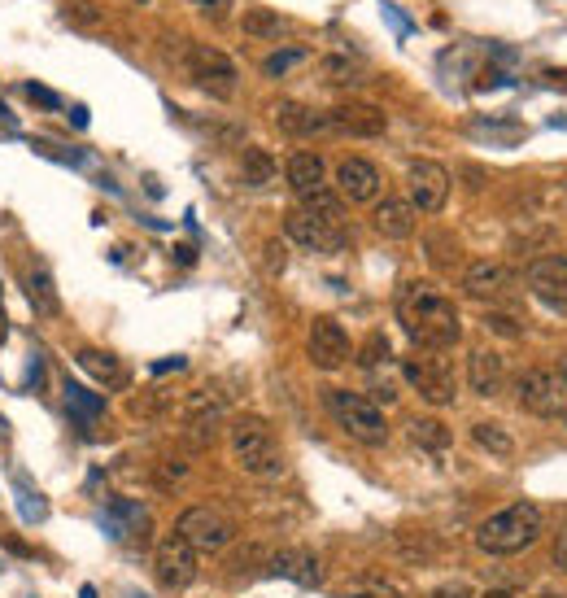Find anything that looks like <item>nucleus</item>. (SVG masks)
I'll return each mask as SVG.
<instances>
[{
    "label": "nucleus",
    "mask_w": 567,
    "mask_h": 598,
    "mask_svg": "<svg viewBox=\"0 0 567 598\" xmlns=\"http://www.w3.org/2000/svg\"><path fill=\"white\" fill-rule=\"evenodd\" d=\"M223 415H227V398L219 389H197L184 406V420H188V428H197L201 441H210L214 424H223Z\"/></svg>",
    "instance_id": "obj_23"
},
{
    "label": "nucleus",
    "mask_w": 567,
    "mask_h": 598,
    "mask_svg": "<svg viewBox=\"0 0 567 598\" xmlns=\"http://www.w3.org/2000/svg\"><path fill=\"white\" fill-rule=\"evenodd\" d=\"M66 406H70V415H75V420H101L105 415V402L96 398V393H88L83 385H75V380H66Z\"/></svg>",
    "instance_id": "obj_29"
},
{
    "label": "nucleus",
    "mask_w": 567,
    "mask_h": 598,
    "mask_svg": "<svg viewBox=\"0 0 567 598\" xmlns=\"http://www.w3.org/2000/svg\"><path fill=\"white\" fill-rule=\"evenodd\" d=\"M240 175H245L249 188H267L275 179V158L267 149H245L240 153Z\"/></svg>",
    "instance_id": "obj_28"
},
{
    "label": "nucleus",
    "mask_w": 567,
    "mask_h": 598,
    "mask_svg": "<svg viewBox=\"0 0 567 598\" xmlns=\"http://www.w3.org/2000/svg\"><path fill=\"white\" fill-rule=\"evenodd\" d=\"M515 289H520V275L498 258H480L463 271V293L472 302H506V297H515Z\"/></svg>",
    "instance_id": "obj_11"
},
{
    "label": "nucleus",
    "mask_w": 567,
    "mask_h": 598,
    "mask_svg": "<svg viewBox=\"0 0 567 598\" xmlns=\"http://www.w3.org/2000/svg\"><path fill=\"white\" fill-rule=\"evenodd\" d=\"M537 598H567V594H554V590H541Z\"/></svg>",
    "instance_id": "obj_43"
},
{
    "label": "nucleus",
    "mask_w": 567,
    "mask_h": 598,
    "mask_svg": "<svg viewBox=\"0 0 567 598\" xmlns=\"http://www.w3.org/2000/svg\"><path fill=\"white\" fill-rule=\"evenodd\" d=\"M328 118H332V131L363 136V140H376V136H384V127H389L384 110L380 105H371V101H345V105H336Z\"/></svg>",
    "instance_id": "obj_17"
},
{
    "label": "nucleus",
    "mask_w": 567,
    "mask_h": 598,
    "mask_svg": "<svg viewBox=\"0 0 567 598\" xmlns=\"http://www.w3.org/2000/svg\"><path fill=\"white\" fill-rule=\"evenodd\" d=\"M559 372H563V376H567V358H563V363H559Z\"/></svg>",
    "instance_id": "obj_45"
},
{
    "label": "nucleus",
    "mask_w": 567,
    "mask_h": 598,
    "mask_svg": "<svg viewBox=\"0 0 567 598\" xmlns=\"http://www.w3.org/2000/svg\"><path fill=\"white\" fill-rule=\"evenodd\" d=\"M323 79L332 83V88H358L367 75H363V66L354 62V57H345V53H328L323 57Z\"/></svg>",
    "instance_id": "obj_27"
},
{
    "label": "nucleus",
    "mask_w": 567,
    "mask_h": 598,
    "mask_svg": "<svg viewBox=\"0 0 567 598\" xmlns=\"http://www.w3.org/2000/svg\"><path fill=\"white\" fill-rule=\"evenodd\" d=\"M188 75H192V83H197L201 92L227 101L236 92L240 70H236L232 57H227L223 49H214V44H192V49H188Z\"/></svg>",
    "instance_id": "obj_8"
},
{
    "label": "nucleus",
    "mask_w": 567,
    "mask_h": 598,
    "mask_svg": "<svg viewBox=\"0 0 567 598\" xmlns=\"http://www.w3.org/2000/svg\"><path fill=\"white\" fill-rule=\"evenodd\" d=\"M240 27H245L249 40H280V35L288 31V18H280L275 9H249L245 18H240Z\"/></svg>",
    "instance_id": "obj_26"
},
{
    "label": "nucleus",
    "mask_w": 567,
    "mask_h": 598,
    "mask_svg": "<svg viewBox=\"0 0 567 598\" xmlns=\"http://www.w3.org/2000/svg\"><path fill=\"white\" fill-rule=\"evenodd\" d=\"M406 184H410V206L419 214H441L450 201V171L432 158H415L406 166Z\"/></svg>",
    "instance_id": "obj_10"
},
{
    "label": "nucleus",
    "mask_w": 567,
    "mask_h": 598,
    "mask_svg": "<svg viewBox=\"0 0 567 598\" xmlns=\"http://www.w3.org/2000/svg\"><path fill=\"white\" fill-rule=\"evenodd\" d=\"M476 598H520V594H511V590H489V594H476Z\"/></svg>",
    "instance_id": "obj_41"
},
{
    "label": "nucleus",
    "mask_w": 567,
    "mask_h": 598,
    "mask_svg": "<svg viewBox=\"0 0 567 598\" xmlns=\"http://www.w3.org/2000/svg\"><path fill=\"white\" fill-rule=\"evenodd\" d=\"M79 598H96V590H92V585H83V590H79Z\"/></svg>",
    "instance_id": "obj_42"
},
{
    "label": "nucleus",
    "mask_w": 567,
    "mask_h": 598,
    "mask_svg": "<svg viewBox=\"0 0 567 598\" xmlns=\"http://www.w3.org/2000/svg\"><path fill=\"white\" fill-rule=\"evenodd\" d=\"M175 533L184 537L197 555H219V550L232 546L236 524L214 507H184L179 511V520H175Z\"/></svg>",
    "instance_id": "obj_7"
},
{
    "label": "nucleus",
    "mask_w": 567,
    "mask_h": 598,
    "mask_svg": "<svg viewBox=\"0 0 567 598\" xmlns=\"http://www.w3.org/2000/svg\"><path fill=\"white\" fill-rule=\"evenodd\" d=\"M336 188H341V197L354 201V206H371V201H380L384 175H380V166L367 158H341V166H336Z\"/></svg>",
    "instance_id": "obj_14"
},
{
    "label": "nucleus",
    "mask_w": 567,
    "mask_h": 598,
    "mask_svg": "<svg viewBox=\"0 0 567 598\" xmlns=\"http://www.w3.org/2000/svg\"><path fill=\"white\" fill-rule=\"evenodd\" d=\"M227 446H232V459L245 476L267 481V476L284 472L280 437H275V428L262 420V415H240V420H232V428H227Z\"/></svg>",
    "instance_id": "obj_3"
},
{
    "label": "nucleus",
    "mask_w": 567,
    "mask_h": 598,
    "mask_svg": "<svg viewBox=\"0 0 567 598\" xmlns=\"http://www.w3.org/2000/svg\"><path fill=\"white\" fill-rule=\"evenodd\" d=\"M397 324L419 350L445 354L463 337V315H458L454 297L428 280H406L397 293Z\"/></svg>",
    "instance_id": "obj_1"
},
{
    "label": "nucleus",
    "mask_w": 567,
    "mask_h": 598,
    "mask_svg": "<svg viewBox=\"0 0 567 598\" xmlns=\"http://www.w3.org/2000/svg\"><path fill=\"white\" fill-rule=\"evenodd\" d=\"M528 289L541 293L546 302L567 306V254H546L528 267Z\"/></svg>",
    "instance_id": "obj_20"
},
{
    "label": "nucleus",
    "mask_w": 567,
    "mask_h": 598,
    "mask_svg": "<svg viewBox=\"0 0 567 598\" xmlns=\"http://www.w3.org/2000/svg\"><path fill=\"white\" fill-rule=\"evenodd\" d=\"M175 258H179V262H192L197 254H192V245H179V249H175Z\"/></svg>",
    "instance_id": "obj_40"
},
{
    "label": "nucleus",
    "mask_w": 567,
    "mask_h": 598,
    "mask_svg": "<svg viewBox=\"0 0 567 598\" xmlns=\"http://www.w3.org/2000/svg\"><path fill=\"white\" fill-rule=\"evenodd\" d=\"M267 572L293 585H306V590H319L323 585V564L315 550H275V555H267Z\"/></svg>",
    "instance_id": "obj_18"
},
{
    "label": "nucleus",
    "mask_w": 567,
    "mask_h": 598,
    "mask_svg": "<svg viewBox=\"0 0 567 598\" xmlns=\"http://www.w3.org/2000/svg\"><path fill=\"white\" fill-rule=\"evenodd\" d=\"M31 297L44 310H57V293H53V275L48 271H31Z\"/></svg>",
    "instance_id": "obj_33"
},
{
    "label": "nucleus",
    "mask_w": 567,
    "mask_h": 598,
    "mask_svg": "<svg viewBox=\"0 0 567 598\" xmlns=\"http://www.w3.org/2000/svg\"><path fill=\"white\" fill-rule=\"evenodd\" d=\"M541 529H546V516H541L537 502H511V507L493 511L489 520H480L476 529V546L485 550V555H524L528 546L541 537Z\"/></svg>",
    "instance_id": "obj_2"
},
{
    "label": "nucleus",
    "mask_w": 567,
    "mask_h": 598,
    "mask_svg": "<svg viewBox=\"0 0 567 598\" xmlns=\"http://www.w3.org/2000/svg\"><path fill=\"white\" fill-rule=\"evenodd\" d=\"M275 123L288 140H310L319 131H332L328 110H315V105H301V101H280L275 105Z\"/></svg>",
    "instance_id": "obj_19"
},
{
    "label": "nucleus",
    "mask_w": 567,
    "mask_h": 598,
    "mask_svg": "<svg viewBox=\"0 0 567 598\" xmlns=\"http://www.w3.org/2000/svg\"><path fill=\"white\" fill-rule=\"evenodd\" d=\"M554 568H559L563 577H567V529H563L559 537H554Z\"/></svg>",
    "instance_id": "obj_39"
},
{
    "label": "nucleus",
    "mask_w": 567,
    "mask_h": 598,
    "mask_svg": "<svg viewBox=\"0 0 567 598\" xmlns=\"http://www.w3.org/2000/svg\"><path fill=\"white\" fill-rule=\"evenodd\" d=\"M389 337L384 332H371V337L363 341V354H358V363H363V372H380L384 363H389Z\"/></svg>",
    "instance_id": "obj_31"
},
{
    "label": "nucleus",
    "mask_w": 567,
    "mask_h": 598,
    "mask_svg": "<svg viewBox=\"0 0 567 598\" xmlns=\"http://www.w3.org/2000/svg\"><path fill=\"white\" fill-rule=\"evenodd\" d=\"M192 5H197L210 22H223L227 14H232V0H192Z\"/></svg>",
    "instance_id": "obj_36"
},
{
    "label": "nucleus",
    "mask_w": 567,
    "mask_h": 598,
    "mask_svg": "<svg viewBox=\"0 0 567 598\" xmlns=\"http://www.w3.org/2000/svg\"><path fill=\"white\" fill-rule=\"evenodd\" d=\"M467 389H472L476 398H498L506 389V363L498 350L476 345V350L467 354Z\"/></svg>",
    "instance_id": "obj_16"
},
{
    "label": "nucleus",
    "mask_w": 567,
    "mask_h": 598,
    "mask_svg": "<svg viewBox=\"0 0 567 598\" xmlns=\"http://www.w3.org/2000/svg\"><path fill=\"white\" fill-rule=\"evenodd\" d=\"M515 398L537 420H567V376L559 367H528L515 376Z\"/></svg>",
    "instance_id": "obj_5"
},
{
    "label": "nucleus",
    "mask_w": 567,
    "mask_h": 598,
    "mask_svg": "<svg viewBox=\"0 0 567 598\" xmlns=\"http://www.w3.org/2000/svg\"><path fill=\"white\" fill-rule=\"evenodd\" d=\"M402 376L428 406H450L458 398V380L450 372V363H445V354H432V350L410 354L402 363Z\"/></svg>",
    "instance_id": "obj_6"
},
{
    "label": "nucleus",
    "mask_w": 567,
    "mask_h": 598,
    "mask_svg": "<svg viewBox=\"0 0 567 598\" xmlns=\"http://www.w3.org/2000/svg\"><path fill=\"white\" fill-rule=\"evenodd\" d=\"M27 97L35 101V105H44V110H57V92H48V88H40V83H27Z\"/></svg>",
    "instance_id": "obj_38"
},
{
    "label": "nucleus",
    "mask_w": 567,
    "mask_h": 598,
    "mask_svg": "<svg viewBox=\"0 0 567 598\" xmlns=\"http://www.w3.org/2000/svg\"><path fill=\"white\" fill-rule=\"evenodd\" d=\"M472 441L485 454H493V459H511L515 454V437H511V428L498 424V420H476L472 424Z\"/></svg>",
    "instance_id": "obj_25"
},
{
    "label": "nucleus",
    "mask_w": 567,
    "mask_h": 598,
    "mask_svg": "<svg viewBox=\"0 0 567 598\" xmlns=\"http://www.w3.org/2000/svg\"><path fill=\"white\" fill-rule=\"evenodd\" d=\"M393 546H397V555L410 559L415 568H424V564L437 559V542H428V537H419V533H397Z\"/></svg>",
    "instance_id": "obj_30"
},
{
    "label": "nucleus",
    "mask_w": 567,
    "mask_h": 598,
    "mask_svg": "<svg viewBox=\"0 0 567 598\" xmlns=\"http://www.w3.org/2000/svg\"><path fill=\"white\" fill-rule=\"evenodd\" d=\"M301 62H306V49H280V53H271L267 62H262V75H267V79H284L288 70L301 66Z\"/></svg>",
    "instance_id": "obj_32"
},
{
    "label": "nucleus",
    "mask_w": 567,
    "mask_h": 598,
    "mask_svg": "<svg viewBox=\"0 0 567 598\" xmlns=\"http://www.w3.org/2000/svg\"><path fill=\"white\" fill-rule=\"evenodd\" d=\"M415 214L419 210L410 206V197H380L371 223H376V232L389 236V241H406V236H415Z\"/></svg>",
    "instance_id": "obj_21"
},
{
    "label": "nucleus",
    "mask_w": 567,
    "mask_h": 598,
    "mask_svg": "<svg viewBox=\"0 0 567 598\" xmlns=\"http://www.w3.org/2000/svg\"><path fill=\"white\" fill-rule=\"evenodd\" d=\"M563 197H567V179H563Z\"/></svg>",
    "instance_id": "obj_46"
},
{
    "label": "nucleus",
    "mask_w": 567,
    "mask_h": 598,
    "mask_svg": "<svg viewBox=\"0 0 567 598\" xmlns=\"http://www.w3.org/2000/svg\"><path fill=\"white\" fill-rule=\"evenodd\" d=\"M485 328L489 332H498V337H520V319H515V315H506V310H489V315H485Z\"/></svg>",
    "instance_id": "obj_34"
},
{
    "label": "nucleus",
    "mask_w": 567,
    "mask_h": 598,
    "mask_svg": "<svg viewBox=\"0 0 567 598\" xmlns=\"http://www.w3.org/2000/svg\"><path fill=\"white\" fill-rule=\"evenodd\" d=\"M306 354H310V363H315L319 372H341L349 358H354V341H349V332L341 328V319L319 315L315 324H310Z\"/></svg>",
    "instance_id": "obj_9"
},
{
    "label": "nucleus",
    "mask_w": 567,
    "mask_h": 598,
    "mask_svg": "<svg viewBox=\"0 0 567 598\" xmlns=\"http://www.w3.org/2000/svg\"><path fill=\"white\" fill-rule=\"evenodd\" d=\"M197 550H192L179 533H166L158 550H153V572H158V581L166 590H188L192 581H197Z\"/></svg>",
    "instance_id": "obj_12"
},
{
    "label": "nucleus",
    "mask_w": 567,
    "mask_h": 598,
    "mask_svg": "<svg viewBox=\"0 0 567 598\" xmlns=\"http://www.w3.org/2000/svg\"><path fill=\"white\" fill-rule=\"evenodd\" d=\"M140 5H144V0H140Z\"/></svg>",
    "instance_id": "obj_47"
},
{
    "label": "nucleus",
    "mask_w": 567,
    "mask_h": 598,
    "mask_svg": "<svg viewBox=\"0 0 567 598\" xmlns=\"http://www.w3.org/2000/svg\"><path fill=\"white\" fill-rule=\"evenodd\" d=\"M437 598H476V594H437Z\"/></svg>",
    "instance_id": "obj_44"
},
{
    "label": "nucleus",
    "mask_w": 567,
    "mask_h": 598,
    "mask_svg": "<svg viewBox=\"0 0 567 598\" xmlns=\"http://www.w3.org/2000/svg\"><path fill=\"white\" fill-rule=\"evenodd\" d=\"M75 367H79L83 376H92L101 389L127 385V367H123V358L110 354V350H96V345H83V350H75Z\"/></svg>",
    "instance_id": "obj_22"
},
{
    "label": "nucleus",
    "mask_w": 567,
    "mask_h": 598,
    "mask_svg": "<svg viewBox=\"0 0 567 598\" xmlns=\"http://www.w3.org/2000/svg\"><path fill=\"white\" fill-rule=\"evenodd\" d=\"M70 14H75V18L83 22V27H101V14H96L88 0H70Z\"/></svg>",
    "instance_id": "obj_37"
},
{
    "label": "nucleus",
    "mask_w": 567,
    "mask_h": 598,
    "mask_svg": "<svg viewBox=\"0 0 567 598\" xmlns=\"http://www.w3.org/2000/svg\"><path fill=\"white\" fill-rule=\"evenodd\" d=\"M406 441L410 446H419L424 454H445L454 446V433L450 424L437 420V415H410L406 420Z\"/></svg>",
    "instance_id": "obj_24"
},
{
    "label": "nucleus",
    "mask_w": 567,
    "mask_h": 598,
    "mask_svg": "<svg viewBox=\"0 0 567 598\" xmlns=\"http://www.w3.org/2000/svg\"><path fill=\"white\" fill-rule=\"evenodd\" d=\"M349 598H402V594L384 581H367V585H358V590H349Z\"/></svg>",
    "instance_id": "obj_35"
},
{
    "label": "nucleus",
    "mask_w": 567,
    "mask_h": 598,
    "mask_svg": "<svg viewBox=\"0 0 567 598\" xmlns=\"http://www.w3.org/2000/svg\"><path fill=\"white\" fill-rule=\"evenodd\" d=\"M284 184L293 188L301 201L328 193V162H323L315 149H297V153H288V162H284Z\"/></svg>",
    "instance_id": "obj_15"
},
{
    "label": "nucleus",
    "mask_w": 567,
    "mask_h": 598,
    "mask_svg": "<svg viewBox=\"0 0 567 598\" xmlns=\"http://www.w3.org/2000/svg\"><path fill=\"white\" fill-rule=\"evenodd\" d=\"M323 406L336 420V428L358 441V446H384L389 441V420H384L380 402H371L367 393H354V389H323Z\"/></svg>",
    "instance_id": "obj_4"
},
{
    "label": "nucleus",
    "mask_w": 567,
    "mask_h": 598,
    "mask_svg": "<svg viewBox=\"0 0 567 598\" xmlns=\"http://www.w3.org/2000/svg\"><path fill=\"white\" fill-rule=\"evenodd\" d=\"M284 236L297 249H306V254H336V249H341V232H336V223L319 219V214L306 210V206H297V210L284 214Z\"/></svg>",
    "instance_id": "obj_13"
}]
</instances>
